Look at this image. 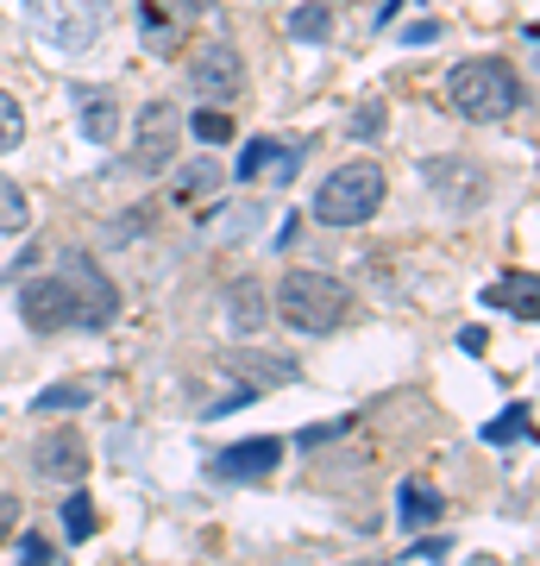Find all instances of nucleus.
<instances>
[{
  "label": "nucleus",
  "mask_w": 540,
  "mask_h": 566,
  "mask_svg": "<svg viewBox=\"0 0 540 566\" xmlns=\"http://www.w3.org/2000/svg\"><path fill=\"white\" fill-rule=\"evenodd\" d=\"M277 315L296 334H333L352 315V290L333 271H289L277 290Z\"/></svg>",
  "instance_id": "obj_1"
},
{
  "label": "nucleus",
  "mask_w": 540,
  "mask_h": 566,
  "mask_svg": "<svg viewBox=\"0 0 540 566\" xmlns=\"http://www.w3.org/2000/svg\"><path fill=\"white\" fill-rule=\"evenodd\" d=\"M446 88H453V107H459L465 120H484V126L509 120V114L521 107V82H516V70H509V63H497V57H472V63H459V70L446 76Z\"/></svg>",
  "instance_id": "obj_2"
},
{
  "label": "nucleus",
  "mask_w": 540,
  "mask_h": 566,
  "mask_svg": "<svg viewBox=\"0 0 540 566\" xmlns=\"http://www.w3.org/2000/svg\"><path fill=\"white\" fill-rule=\"evenodd\" d=\"M383 208V170L371 158H352L340 164L333 177L315 189V221L320 227H359Z\"/></svg>",
  "instance_id": "obj_3"
},
{
  "label": "nucleus",
  "mask_w": 540,
  "mask_h": 566,
  "mask_svg": "<svg viewBox=\"0 0 540 566\" xmlns=\"http://www.w3.org/2000/svg\"><path fill=\"white\" fill-rule=\"evenodd\" d=\"M25 20L57 51H88L107 25V0H25Z\"/></svg>",
  "instance_id": "obj_4"
},
{
  "label": "nucleus",
  "mask_w": 540,
  "mask_h": 566,
  "mask_svg": "<svg viewBox=\"0 0 540 566\" xmlns=\"http://www.w3.org/2000/svg\"><path fill=\"white\" fill-rule=\"evenodd\" d=\"M57 283H63V296H70L76 327H107L114 315H120V290H114V277H107L88 252H63Z\"/></svg>",
  "instance_id": "obj_5"
},
{
  "label": "nucleus",
  "mask_w": 540,
  "mask_h": 566,
  "mask_svg": "<svg viewBox=\"0 0 540 566\" xmlns=\"http://www.w3.org/2000/svg\"><path fill=\"white\" fill-rule=\"evenodd\" d=\"M182 145V114L170 102H145V114L133 120V164L139 170H170Z\"/></svg>",
  "instance_id": "obj_6"
},
{
  "label": "nucleus",
  "mask_w": 540,
  "mask_h": 566,
  "mask_svg": "<svg viewBox=\"0 0 540 566\" xmlns=\"http://www.w3.org/2000/svg\"><path fill=\"white\" fill-rule=\"evenodd\" d=\"M189 76H195V88L208 95V107L233 102V95L245 88V70H240V51H233V44H201Z\"/></svg>",
  "instance_id": "obj_7"
},
{
  "label": "nucleus",
  "mask_w": 540,
  "mask_h": 566,
  "mask_svg": "<svg viewBox=\"0 0 540 566\" xmlns=\"http://www.w3.org/2000/svg\"><path fill=\"white\" fill-rule=\"evenodd\" d=\"M32 465H39V479H57V485H82V472H88V447H82L76 428H51L39 447H32Z\"/></svg>",
  "instance_id": "obj_8"
},
{
  "label": "nucleus",
  "mask_w": 540,
  "mask_h": 566,
  "mask_svg": "<svg viewBox=\"0 0 540 566\" xmlns=\"http://www.w3.org/2000/svg\"><path fill=\"white\" fill-rule=\"evenodd\" d=\"M283 460V441H240V447H221L214 453V479H233V485H252V479H264V472H277Z\"/></svg>",
  "instance_id": "obj_9"
},
{
  "label": "nucleus",
  "mask_w": 540,
  "mask_h": 566,
  "mask_svg": "<svg viewBox=\"0 0 540 566\" xmlns=\"http://www.w3.org/2000/svg\"><path fill=\"white\" fill-rule=\"evenodd\" d=\"M20 315H25V327H32V334H57V327L76 322L57 277H32V283H25V290H20Z\"/></svg>",
  "instance_id": "obj_10"
},
{
  "label": "nucleus",
  "mask_w": 540,
  "mask_h": 566,
  "mask_svg": "<svg viewBox=\"0 0 540 566\" xmlns=\"http://www.w3.org/2000/svg\"><path fill=\"white\" fill-rule=\"evenodd\" d=\"M296 164H301V145L252 139L240 151V170H233V177H245V182H289V177H296Z\"/></svg>",
  "instance_id": "obj_11"
},
{
  "label": "nucleus",
  "mask_w": 540,
  "mask_h": 566,
  "mask_svg": "<svg viewBox=\"0 0 540 566\" xmlns=\"http://www.w3.org/2000/svg\"><path fill=\"white\" fill-rule=\"evenodd\" d=\"M226 327H233L240 340H258L264 327H271V296H264V283H233V290H226Z\"/></svg>",
  "instance_id": "obj_12"
},
{
  "label": "nucleus",
  "mask_w": 540,
  "mask_h": 566,
  "mask_svg": "<svg viewBox=\"0 0 540 566\" xmlns=\"http://www.w3.org/2000/svg\"><path fill=\"white\" fill-rule=\"evenodd\" d=\"M427 182L446 196V208H472L484 202V177H478V164H459V158H434L427 164Z\"/></svg>",
  "instance_id": "obj_13"
},
{
  "label": "nucleus",
  "mask_w": 540,
  "mask_h": 566,
  "mask_svg": "<svg viewBox=\"0 0 540 566\" xmlns=\"http://www.w3.org/2000/svg\"><path fill=\"white\" fill-rule=\"evenodd\" d=\"M76 114H82V133L95 145H114L120 139V107H114V95L107 88H82L76 95Z\"/></svg>",
  "instance_id": "obj_14"
},
{
  "label": "nucleus",
  "mask_w": 540,
  "mask_h": 566,
  "mask_svg": "<svg viewBox=\"0 0 540 566\" xmlns=\"http://www.w3.org/2000/svg\"><path fill=\"white\" fill-rule=\"evenodd\" d=\"M396 510H402V523H409V528H427V523H441L446 497H441L434 485H421V479H409V485L396 491Z\"/></svg>",
  "instance_id": "obj_15"
},
{
  "label": "nucleus",
  "mask_w": 540,
  "mask_h": 566,
  "mask_svg": "<svg viewBox=\"0 0 540 566\" xmlns=\"http://www.w3.org/2000/svg\"><path fill=\"white\" fill-rule=\"evenodd\" d=\"M484 303H497V308H516L521 322H534V277H516V283H490V290H484Z\"/></svg>",
  "instance_id": "obj_16"
},
{
  "label": "nucleus",
  "mask_w": 540,
  "mask_h": 566,
  "mask_svg": "<svg viewBox=\"0 0 540 566\" xmlns=\"http://www.w3.org/2000/svg\"><path fill=\"white\" fill-rule=\"evenodd\" d=\"M32 227V202L13 177H0V233H25Z\"/></svg>",
  "instance_id": "obj_17"
},
{
  "label": "nucleus",
  "mask_w": 540,
  "mask_h": 566,
  "mask_svg": "<svg viewBox=\"0 0 540 566\" xmlns=\"http://www.w3.org/2000/svg\"><path fill=\"white\" fill-rule=\"evenodd\" d=\"M528 416H534V409H528V403L502 409L497 422H484V441H521V434H528Z\"/></svg>",
  "instance_id": "obj_18"
},
{
  "label": "nucleus",
  "mask_w": 540,
  "mask_h": 566,
  "mask_svg": "<svg viewBox=\"0 0 540 566\" xmlns=\"http://www.w3.org/2000/svg\"><path fill=\"white\" fill-rule=\"evenodd\" d=\"M63 528H70V542H88V535H95V504H88L82 491L63 504Z\"/></svg>",
  "instance_id": "obj_19"
},
{
  "label": "nucleus",
  "mask_w": 540,
  "mask_h": 566,
  "mask_svg": "<svg viewBox=\"0 0 540 566\" xmlns=\"http://www.w3.org/2000/svg\"><path fill=\"white\" fill-rule=\"evenodd\" d=\"M88 403V385H51V390H39V416H51V409H82Z\"/></svg>",
  "instance_id": "obj_20"
},
{
  "label": "nucleus",
  "mask_w": 540,
  "mask_h": 566,
  "mask_svg": "<svg viewBox=\"0 0 540 566\" xmlns=\"http://www.w3.org/2000/svg\"><path fill=\"white\" fill-rule=\"evenodd\" d=\"M189 126H195V139H201V145H226V139H233V120H226L221 107H201Z\"/></svg>",
  "instance_id": "obj_21"
},
{
  "label": "nucleus",
  "mask_w": 540,
  "mask_h": 566,
  "mask_svg": "<svg viewBox=\"0 0 540 566\" xmlns=\"http://www.w3.org/2000/svg\"><path fill=\"white\" fill-rule=\"evenodd\" d=\"M20 139H25V114H20V102L0 88V151H13Z\"/></svg>",
  "instance_id": "obj_22"
},
{
  "label": "nucleus",
  "mask_w": 540,
  "mask_h": 566,
  "mask_svg": "<svg viewBox=\"0 0 540 566\" xmlns=\"http://www.w3.org/2000/svg\"><path fill=\"white\" fill-rule=\"evenodd\" d=\"M289 32H296V39H327V7H320V0L296 7V13H289Z\"/></svg>",
  "instance_id": "obj_23"
},
{
  "label": "nucleus",
  "mask_w": 540,
  "mask_h": 566,
  "mask_svg": "<svg viewBox=\"0 0 540 566\" xmlns=\"http://www.w3.org/2000/svg\"><path fill=\"white\" fill-rule=\"evenodd\" d=\"M139 20H145V44H170V39H177V32H170V13H158L151 0L139 7Z\"/></svg>",
  "instance_id": "obj_24"
},
{
  "label": "nucleus",
  "mask_w": 540,
  "mask_h": 566,
  "mask_svg": "<svg viewBox=\"0 0 540 566\" xmlns=\"http://www.w3.org/2000/svg\"><path fill=\"white\" fill-rule=\"evenodd\" d=\"M378 133H383V102H364L352 114V139H378Z\"/></svg>",
  "instance_id": "obj_25"
},
{
  "label": "nucleus",
  "mask_w": 540,
  "mask_h": 566,
  "mask_svg": "<svg viewBox=\"0 0 540 566\" xmlns=\"http://www.w3.org/2000/svg\"><path fill=\"white\" fill-rule=\"evenodd\" d=\"M13 535H20V497L0 491V542H13Z\"/></svg>",
  "instance_id": "obj_26"
},
{
  "label": "nucleus",
  "mask_w": 540,
  "mask_h": 566,
  "mask_svg": "<svg viewBox=\"0 0 540 566\" xmlns=\"http://www.w3.org/2000/svg\"><path fill=\"white\" fill-rule=\"evenodd\" d=\"M44 560H51V547L39 535H20V566H44Z\"/></svg>",
  "instance_id": "obj_27"
},
{
  "label": "nucleus",
  "mask_w": 540,
  "mask_h": 566,
  "mask_svg": "<svg viewBox=\"0 0 540 566\" xmlns=\"http://www.w3.org/2000/svg\"><path fill=\"white\" fill-rule=\"evenodd\" d=\"M434 32H441V25H434V20H421V25H409L402 39H409V44H427V39H434Z\"/></svg>",
  "instance_id": "obj_28"
}]
</instances>
